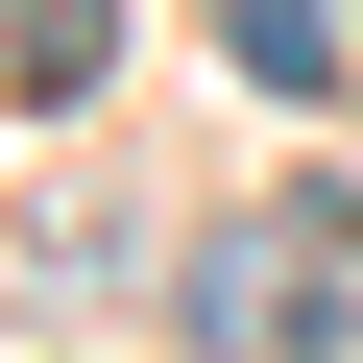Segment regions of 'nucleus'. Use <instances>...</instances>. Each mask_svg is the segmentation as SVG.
<instances>
[{"instance_id": "obj_1", "label": "nucleus", "mask_w": 363, "mask_h": 363, "mask_svg": "<svg viewBox=\"0 0 363 363\" xmlns=\"http://www.w3.org/2000/svg\"><path fill=\"white\" fill-rule=\"evenodd\" d=\"M218 49H242L267 97H339V0H218Z\"/></svg>"}, {"instance_id": "obj_2", "label": "nucleus", "mask_w": 363, "mask_h": 363, "mask_svg": "<svg viewBox=\"0 0 363 363\" xmlns=\"http://www.w3.org/2000/svg\"><path fill=\"white\" fill-rule=\"evenodd\" d=\"M0 73H25V97H97V73H121V25H97V0H25V25H0Z\"/></svg>"}]
</instances>
